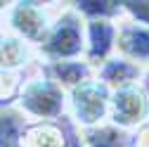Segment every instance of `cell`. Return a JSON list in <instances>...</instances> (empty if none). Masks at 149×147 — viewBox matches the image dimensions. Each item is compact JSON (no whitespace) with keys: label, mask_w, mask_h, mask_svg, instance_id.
Here are the masks:
<instances>
[{"label":"cell","mask_w":149,"mask_h":147,"mask_svg":"<svg viewBox=\"0 0 149 147\" xmlns=\"http://www.w3.org/2000/svg\"><path fill=\"white\" fill-rule=\"evenodd\" d=\"M43 62L83 60L85 52V19L71 5L57 10L45 38L36 48Z\"/></svg>","instance_id":"obj_1"},{"label":"cell","mask_w":149,"mask_h":147,"mask_svg":"<svg viewBox=\"0 0 149 147\" xmlns=\"http://www.w3.org/2000/svg\"><path fill=\"white\" fill-rule=\"evenodd\" d=\"M14 107L29 121H62L66 116V90L38 69V74L26 76Z\"/></svg>","instance_id":"obj_2"},{"label":"cell","mask_w":149,"mask_h":147,"mask_svg":"<svg viewBox=\"0 0 149 147\" xmlns=\"http://www.w3.org/2000/svg\"><path fill=\"white\" fill-rule=\"evenodd\" d=\"M109 100L111 90L95 76L66 93V119L78 128H95L109 121Z\"/></svg>","instance_id":"obj_3"},{"label":"cell","mask_w":149,"mask_h":147,"mask_svg":"<svg viewBox=\"0 0 149 147\" xmlns=\"http://www.w3.org/2000/svg\"><path fill=\"white\" fill-rule=\"evenodd\" d=\"M54 14H57V10L47 3H10L5 12V26L10 29V33L19 36L29 45L38 48Z\"/></svg>","instance_id":"obj_4"},{"label":"cell","mask_w":149,"mask_h":147,"mask_svg":"<svg viewBox=\"0 0 149 147\" xmlns=\"http://www.w3.org/2000/svg\"><path fill=\"white\" fill-rule=\"evenodd\" d=\"M147 121H149V97L140 83L118 88L111 93L107 123L121 128L125 133H133L135 128H140Z\"/></svg>","instance_id":"obj_5"},{"label":"cell","mask_w":149,"mask_h":147,"mask_svg":"<svg viewBox=\"0 0 149 147\" xmlns=\"http://www.w3.org/2000/svg\"><path fill=\"white\" fill-rule=\"evenodd\" d=\"M116 31H118V22H109V19L85 22L83 60L92 69H97L100 64H104L109 57L116 55Z\"/></svg>","instance_id":"obj_6"},{"label":"cell","mask_w":149,"mask_h":147,"mask_svg":"<svg viewBox=\"0 0 149 147\" xmlns=\"http://www.w3.org/2000/svg\"><path fill=\"white\" fill-rule=\"evenodd\" d=\"M116 55L149 69V26L123 19L116 31Z\"/></svg>","instance_id":"obj_7"},{"label":"cell","mask_w":149,"mask_h":147,"mask_svg":"<svg viewBox=\"0 0 149 147\" xmlns=\"http://www.w3.org/2000/svg\"><path fill=\"white\" fill-rule=\"evenodd\" d=\"M36 57H38L36 48L22 41L19 36H14L10 31L0 33V71L24 74V69H31Z\"/></svg>","instance_id":"obj_8"},{"label":"cell","mask_w":149,"mask_h":147,"mask_svg":"<svg viewBox=\"0 0 149 147\" xmlns=\"http://www.w3.org/2000/svg\"><path fill=\"white\" fill-rule=\"evenodd\" d=\"M142 66H137L135 62H130L121 55H114L109 57L104 64H100L95 69V78L100 83H104L111 93L118 88H125V85H133V83H140L142 78Z\"/></svg>","instance_id":"obj_9"},{"label":"cell","mask_w":149,"mask_h":147,"mask_svg":"<svg viewBox=\"0 0 149 147\" xmlns=\"http://www.w3.org/2000/svg\"><path fill=\"white\" fill-rule=\"evenodd\" d=\"M40 71L47 78H52L54 83H59L66 93L71 88L81 85L83 81L95 76V69H92L85 60H66V62H43Z\"/></svg>","instance_id":"obj_10"},{"label":"cell","mask_w":149,"mask_h":147,"mask_svg":"<svg viewBox=\"0 0 149 147\" xmlns=\"http://www.w3.org/2000/svg\"><path fill=\"white\" fill-rule=\"evenodd\" d=\"M22 147H66L64 121H29Z\"/></svg>","instance_id":"obj_11"},{"label":"cell","mask_w":149,"mask_h":147,"mask_svg":"<svg viewBox=\"0 0 149 147\" xmlns=\"http://www.w3.org/2000/svg\"><path fill=\"white\" fill-rule=\"evenodd\" d=\"M29 119L17 107L0 109V147H22Z\"/></svg>","instance_id":"obj_12"},{"label":"cell","mask_w":149,"mask_h":147,"mask_svg":"<svg viewBox=\"0 0 149 147\" xmlns=\"http://www.w3.org/2000/svg\"><path fill=\"white\" fill-rule=\"evenodd\" d=\"M78 133H81L83 147H130L128 133L116 128V126H111V123L85 128V131H78Z\"/></svg>","instance_id":"obj_13"},{"label":"cell","mask_w":149,"mask_h":147,"mask_svg":"<svg viewBox=\"0 0 149 147\" xmlns=\"http://www.w3.org/2000/svg\"><path fill=\"white\" fill-rule=\"evenodd\" d=\"M71 7L76 10L85 22H95V19L118 22V19H123L121 3H90V0H83V3H71Z\"/></svg>","instance_id":"obj_14"},{"label":"cell","mask_w":149,"mask_h":147,"mask_svg":"<svg viewBox=\"0 0 149 147\" xmlns=\"http://www.w3.org/2000/svg\"><path fill=\"white\" fill-rule=\"evenodd\" d=\"M24 81H26L24 74L0 71V109H5V107H14V104H17Z\"/></svg>","instance_id":"obj_15"},{"label":"cell","mask_w":149,"mask_h":147,"mask_svg":"<svg viewBox=\"0 0 149 147\" xmlns=\"http://www.w3.org/2000/svg\"><path fill=\"white\" fill-rule=\"evenodd\" d=\"M121 10H123V19L149 26V3L147 0L144 3H121Z\"/></svg>","instance_id":"obj_16"},{"label":"cell","mask_w":149,"mask_h":147,"mask_svg":"<svg viewBox=\"0 0 149 147\" xmlns=\"http://www.w3.org/2000/svg\"><path fill=\"white\" fill-rule=\"evenodd\" d=\"M140 85L144 88V93H147V97H149V69H144V71H142V78H140Z\"/></svg>","instance_id":"obj_17"},{"label":"cell","mask_w":149,"mask_h":147,"mask_svg":"<svg viewBox=\"0 0 149 147\" xmlns=\"http://www.w3.org/2000/svg\"><path fill=\"white\" fill-rule=\"evenodd\" d=\"M7 7H10V5H5V3H0V33L5 31V12H7Z\"/></svg>","instance_id":"obj_18"}]
</instances>
